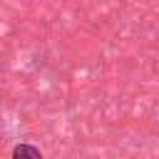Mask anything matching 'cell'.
I'll return each mask as SVG.
<instances>
[{
  "label": "cell",
  "mask_w": 159,
  "mask_h": 159,
  "mask_svg": "<svg viewBox=\"0 0 159 159\" xmlns=\"http://www.w3.org/2000/svg\"><path fill=\"white\" fill-rule=\"evenodd\" d=\"M12 159H42V154L32 144H17L12 149Z\"/></svg>",
  "instance_id": "1"
}]
</instances>
